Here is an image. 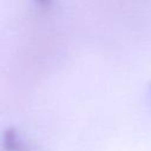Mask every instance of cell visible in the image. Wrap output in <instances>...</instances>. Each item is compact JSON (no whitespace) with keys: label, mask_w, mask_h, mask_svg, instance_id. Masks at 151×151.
<instances>
[{"label":"cell","mask_w":151,"mask_h":151,"mask_svg":"<svg viewBox=\"0 0 151 151\" xmlns=\"http://www.w3.org/2000/svg\"><path fill=\"white\" fill-rule=\"evenodd\" d=\"M4 147L6 151H32L19 137L14 129H7L4 133Z\"/></svg>","instance_id":"6da1fadb"},{"label":"cell","mask_w":151,"mask_h":151,"mask_svg":"<svg viewBox=\"0 0 151 151\" xmlns=\"http://www.w3.org/2000/svg\"><path fill=\"white\" fill-rule=\"evenodd\" d=\"M40 5H44V6H47V5H50L51 2H52V0H37Z\"/></svg>","instance_id":"7a4b0ae2"}]
</instances>
